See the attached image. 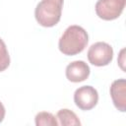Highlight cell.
<instances>
[{"label":"cell","instance_id":"cell-4","mask_svg":"<svg viewBox=\"0 0 126 126\" xmlns=\"http://www.w3.org/2000/svg\"><path fill=\"white\" fill-rule=\"evenodd\" d=\"M126 0H97L95 3V13L98 18L104 21L117 19L125 8Z\"/></svg>","mask_w":126,"mask_h":126},{"label":"cell","instance_id":"cell-6","mask_svg":"<svg viewBox=\"0 0 126 126\" xmlns=\"http://www.w3.org/2000/svg\"><path fill=\"white\" fill-rule=\"evenodd\" d=\"M91 70L89 65L83 60H76L69 63L65 70L66 78L73 83H80L87 80Z\"/></svg>","mask_w":126,"mask_h":126},{"label":"cell","instance_id":"cell-8","mask_svg":"<svg viewBox=\"0 0 126 126\" xmlns=\"http://www.w3.org/2000/svg\"><path fill=\"white\" fill-rule=\"evenodd\" d=\"M56 118L58 120V124L62 126H80L81 125V121L76 115V113L67 108H62L58 110L56 114Z\"/></svg>","mask_w":126,"mask_h":126},{"label":"cell","instance_id":"cell-5","mask_svg":"<svg viewBox=\"0 0 126 126\" xmlns=\"http://www.w3.org/2000/svg\"><path fill=\"white\" fill-rule=\"evenodd\" d=\"M74 102L81 110H91L98 102V93L92 86H82L74 93Z\"/></svg>","mask_w":126,"mask_h":126},{"label":"cell","instance_id":"cell-10","mask_svg":"<svg viewBox=\"0 0 126 126\" xmlns=\"http://www.w3.org/2000/svg\"><path fill=\"white\" fill-rule=\"evenodd\" d=\"M10 65V55L7 46L2 38H0V72L5 71Z\"/></svg>","mask_w":126,"mask_h":126},{"label":"cell","instance_id":"cell-11","mask_svg":"<svg viewBox=\"0 0 126 126\" xmlns=\"http://www.w3.org/2000/svg\"><path fill=\"white\" fill-rule=\"evenodd\" d=\"M4 118H5V107L3 103L0 101V123L4 120Z\"/></svg>","mask_w":126,"mask_h":126},{"label":"cell","instance_id":"cell-3","mask_svg":"<svg viewBox=\"0 0 126 126\" xmlns=\"http://www.w3.org/2000/svg\"><path fill=\"white\" fill-rule=\"evenodd\" d=\"M88 59L91 64L97 67L108 65L113 59V49L104 41H97L91 45L88 50Z\"/></svg>","mask_w":126,"mask_h":126},{"label":"cell","instance_id":"cell-1","mask_svg":"<svg viewBox=\"0 0 126 126\" xmlns=\"http://www.w3.org/2000/svg\"><path fill=\"white\" fill-rule=\"evenodd\" d=\"M89 42V35L86 30L80 26H69L58 41L59 50L67 56L81 53Z\"/></svg>","mask_w":126,"mask_h":126},{"label":"cell","instance_id":"cell-9","mask_svg":"<svg viewBox=\"0 0 126 126\" xmlns=\"http://www.w3.org/2000/svg\"><path fill=\"white\" fill-rule=\"evenodd\" d=\"M34 122L36 126H57V118L50 112L41 111L38 112L34 117Z\"/></svg>","mask_w":126,"mask_h":126},{"label":"cell","instance_id":"cell-7","mask_svg":"<svg viewBox=\"0 0 126 126\" xmlns=\"http://www.w3.org/2000/svg\"><path fill=\"white\" fill-rule=\"evenodd\" d=\"M110 96L114 106L121 112L126 111V81L118 79L112 82L110 89Z\"/></svg>","mask_w":126,"mask_h":126},{"label":"cell","instance_id":"cell-2","mask_svg":"<svg viewBox=\"0 0 126 126\" xmlns=\"http://www.w3.org/2000/svg\"><path fill=\"white\" fill-rule=\"evenodd\" d=\"M64 0H40L34 9L36 22L44 28H51L61 19Z\"/></svg>","mask_w":126,"mask_h":126},{"label":"cell","instance_id":"cell-12","mask_svg":"<svg viewBox=\"0 0 126 126\" xmlns=\"http://www.w3.org/2000/svg\"><path fill=\"white\" fill-rule=\"evenodd\" d=\"M124 51H125L124 49L121 50L120 55H119V57L121 58V60H118V63L120 64V67L122 68V70H124V66H123V63H124V55H123V54H124Z\"/></svg>","mask_w":126,"mask_h":126}]
</instances>
